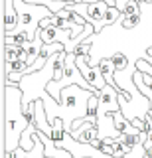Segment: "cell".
Listing matches in <instances>:
<instances>
[{"label": "cell", "instance_id": "26", "mask_svg": "<svg viewBox=\"0 0 152 158\" xmlns=\"http://www.w3.org/2000/svg\"><path fill=\"white\" fill-rule=\"evenodd\" d=\"M43 158H51V156H43Z\"/></svg>", "mask_w": 152, "mask_h": 158}, {"label": "cell", "instance_id": "7", "mask_svg": "<svg viewBox=\"0 0 152 158\" xmlns=\"http://www.w3.org/2000/svg\"><path fill=\"white\" fill-rule=\"evenodd\" d=\"M77 67H79V71L83 73V77L87 79V83H89V85L95 89V93L99 95L101 89L107 85V81H105V77H103L99 65H91L85 57H77Z\"/></svg>", "mask_w": 152, "mask_h": 158}, {"label": "cell", "instance_id": "16", "mask_svg": "<svg viewBox=\"0 0 152 158\" xmlns=\"http://www.w3.org/2000/svg\"><path fill=\"white\" fill-rule=\"evenodd\" d=\"M4 44H16V46H28L32 42L28 34H10V36H2Z\"/></svg>", "mask_w": 152, "mask_h": 158}, {"label": "cell", "instance_id": "15", "mask_svg": "<svg viewBox=\"0 0 152 158\" xmlns=\"http://www.w3.org/2000/svg\"><path fill=\"white\" fill-rule=\"evenodd\" d=\"M111 61H113V65H115L117 71H125V69H129L130 67V59L125 56L122 52H117V53H113V56L109 57Z\"/></svg>", "mask_w": 152, "mask_h": 158}, {"label": "cell", "instance_id": "6", "mask_svg": "<svg viewBox=\"0 0 152 158\" xmlns=\"http://www.w3.org/2000/svg\"><path fill=\"white\" fill-rule=\"evenodd\" d=\"M67 8L85 18V22L95 28V34H99V32H103V30L107 28L105 26V16H107V10H109L111 6H109V2H105V0H99V2L67 4Z\"/></svg>", "mask_w": 152, "mask_h": 158}, {"label": "cell", "instance_id": "1", "mask_svg": "<svg viewBox=\"0 0 152 158\" xmlns=\"http://www.w3.org/2000/svg\"><path fill=\"white\" fill-rule=\"evenodd\" d=\"M142 18L134 30H121L119 26H107L99 34H91L87 42L93 46L91 57H85L91 65H97L103 57H111L113 53L122 52L130 59L132 65L144 59L152 65V56L148 49L152 48V4H140Z\"/></svg>", "mask_w": 152, "mask_h": 158}, {"label": "cell", "instance_id": "10", "mask_svg": "<svg viewBox=\"0 0 152 158\" xmlns=\"http://www.w3.org/2000/svg\"><path fill=\"white\" fill-rule=\"evenodd\" d=\"M97 131H99L101 140L119 138L121 132L115 127V113H97Z\"/></svg>", "mask_w": 152, "mask_h": 158}, {"label": "cell", "instance_id": "14", "mask_svg": "<svg viewBox=\"0 0 152 158\" xmlns=\"http://www.w3.org/2000/svg\"><path fill=\"white\" fill-rule=\"evenodd\" d=\"M24 2H28V4H40V6H47L53 14H57L60 10H65L67 4H69V2H63V0H24Z\"/></svg>", "mask_w": 152, "mask_h": 158}, {"label": "cell", "instance_id": "20", "mask_svg": "<svg viewBox=\"0 0 152 158\" xmlns=\"http://www.w3.org/2000/svg\"><path fill=\"white\" fill-rule=\"evenodd\" d=\"M148 53L152 56V48L148 49ZM136 69H140V71H144V73H150L152 75V65L148 61H144V59H140V61H136Z\"/></svg>", "mask_w": 152, "mask_h": 158}, {"label": "cell", "instance_id": "18", "mask_svg": "<svg viewBox=\"0 0 152 158\" xmlns=\"http://www.w3.org/2000/svg\"><path fill=\"white\" fill-rule=\"evenodd\" d=\"M91 53H93V46L87 42V40H85V42H81L79 46L75 48V56L77 57H91Z\"/></svg>", "mask_w": 152, "mask_h": 158}, {"label": "cell", "instance_id": "3", "mask_svg": "<svg viewBox=\"0 0 152 158\" xmlns=\"http://www.w3.org/2000/svg\"><path fill=\"white\" fill-rule=\"evenodd\" d=\"M30 127L24 117V93L20 85H4V152H14L20 146L22 132Z\"/></svg>", "mask_w": 152, "mask_h": 158}, {"label": "cell", "instance_id": "25", "mask_svg": "<svg viewBox=\"0 0 152 158\" xmlns=\"http://www.w3.org/2000/svg\"><path fill=\"white\" fill-rule=\"evenodd\" d=\"M148 115H150V118H152V109H150V113H148Z\"/></svg>", "mask_w": 152, "mask_h": 158}, {"label": "cell", "instance_id": "2", "mask_svg": "<svg viewBox=\"0 0 152 158\" xmlns=\"http://www.w3.org/2000/svg\"><path fill=\"white\" fill-rule=\"evenodd\" d=\"M95 93L89 91V89H83L79 85H69L61 91V103H57L50 93H46L43 95V107H46L50 125L53 118H61L63 125H65V131L69 132L77 118L87 117V113H89V99Z\"/></svg>", "mask_w": 152, "mask_h": 158}, {"label": "cell", "instance_id": "19", "mask_svg": "<svg viewBox=\"0 0 152 158\" xmlns=\"http://www.w3.org/2000/svg\"><path fill=\"white\" fill-rule=\"evenodd\" d=\"M125 158H144V144H138V146L130 148Z\"/></svg>", "mask_w": 152, "mask_h": 158}, {"label": "cell", "instance_id": "9", "mask_svg": "<svg viewBox=\"0 0 152 158\" xmlns=\"http://www.w3.org/2000/svg\"><path fill=\"white\" fill-rule=\"evenodd\" d=\"M69 135L79 142H89L91 144L95 138H99V131H97L95 123H89L87 117H85V118H77V121L73 123V128L69 131Z\"/></svg>", "mask_w": 152, "mask_h": 158}, {"label": "cell", "instance_id": "4", "mask_svg": "<svg viewBox=\"0 0 152 158\" xmlns=\"http://www.w3.org/2000/svg\"><path fill=\"white\" fill-rule=\"evenodd\" d=\"M55 59H57V53L47 59V63L42 69H38L36 73H30V75H24L20 79L18 85L24 93V107L32 105L38 99H43V95L47 93L46 89L50 85V81L55 79Z\"/></svg>", "mask_w": 152, "mask_h": 158}, {"label": "cell", "instance_id": "11", "mask_svg": "<svg viewBox=\"0 0 152 158\" xmlns=\"http://www.w3.org/2000/svg\"><path fill=\"white\" fill-rule=\"evenodd\" d=\"M18 26V12L14 0H2V36H10Z\"/></svg>", "mask_w": 152, "mask_h": 158}, {"label": "cell", "instance_id": "22", "mask_svg": "<svg viewBox=\"0 0 152 158\" xmlns=\"http://www.w3.org/2000/svg\"><path fill=\"white\" fill-rule=\"evenodd\" d=\"M144 158H152V144H144Z\"/></svg>", "mask_w": 152, "mask_h": 158}, {"label": "cell", "instance_id": "24", "mask_svg": "<svg viewBox=\"0 0 152 158\" xmlns=\"http://www.w3.org/2000/svg\"><path fill=\"white\" fill-rule=\"evenodd\" d=\"M63 2H69V4H77V2H83V0H63Z\"/></svg>", "mask_w": 152, "mask_h": 158}, {"label": "cell", "instance_id": "12", "mask_svg": "<svg viewBox=\"0 0 152 158\" xmlns=\"http://www.w3.org/2000/svg\"><path fill=\"white\" fill-rule=\"evenodd\" d=\"M99 69H101V73H103V77H105V81L109 83V85H113V87H117V81H115V73H117V69H115V65H113V61L109 57H103L99 63ZM119 89V87H117Z\"/></svg>", "mask_w": 152, "mask_h": 158}, {"label": "cell", "instance_id": "13", "mask_svg": "<svg viewBox=\"0 0 152 158\" xmlns=\"http://www.w3.org/2000/svg\"><path fill=\"white\" fill-rule=\"evenodd\" d=\"M140 18H142V14H134V16H125V14H122V16L115 22V26H119L121 30H134L140 24Z\"/></svg>", "mask_w": 152, "mask_h": 158}, {"label": "cell", "instance_id": "17", "mask_svg": "<svg viewBox=\"0 0 152 158\" xmlns=\"http://www.w3.org/2000/svg\"><path fill=\"white\" fill-rule=\"evenodd\" d=\"M115 127H117V131H119L121 135H122V132H126V131H130V128H134V127H132V123L122 115V111L115 113Z\"/></svg>", "mask_w": 152, "mask_h": 158}, {"label": "cell", "instance_id": "21", "mask_svg": "<svg viewBox=\"0 0 152 158\" xmlns=\"http://www.w3.org/2000/svg\"><path fill=\"white\" fill-rule=\"evenodd\" d=\"M113 2H115V6H117V8H119L121 12H122V10H125V6H126V2H129V0H113Z\"/></svg>", "mask_w": 152, "mask_h": 158}, {"label": "cell", "instance_id": "23", "mask_svg": "<svg viewBox=\"0 0 152 158\" xmlns=\"http://www.w3.org/2000/svg\"><path fill=\"white\" fill-rule=\"evenodd\" d=\"M144 144H152V131L146 135V138H144Z\"/></svg>", "mask_w": 152, "mask_h": 158}, {"label": "cell", "instance_id": "5", "mask_svg": "<svg viewBox=\"0 0 152 158\" xmlns=\"http://www.w3.org/2000/svg\"><path fill=\"white\" fill-rule=\"evenodd\" d=\"M14 6L18 12V26L14 30V34H28L30 40H36L42 20L53 16L50 8L40 6V4H28L24 0H14Z\"/></svg>", "mask_w": 152, "mask_h": 158}, {"label": "cell", "instance_id": "8", "mask_svg": "<svg viewBox=\"0 0 152 158\" xmlns=\"http://www.w3.org/2000/svg\"><path fill=\"white\" fill-rule=\"evenodd\" d=\"M119 95H121L119 89L107 83L99 93V111L97 113H119L121 111Z\"/></svg>", "mask_w": 152, "mask_h": 158}]
</instances>
